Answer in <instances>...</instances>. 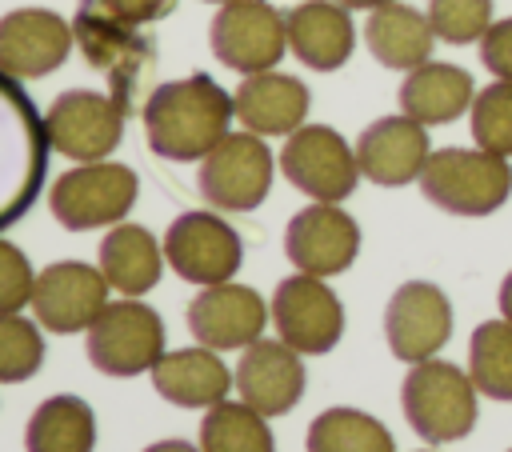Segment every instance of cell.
<instances>
[{"label": "cell", "instance_id": "ac0fdd59", "mask_svg": "<svg viewBox=\"0 0 512 452\" xmlns=\"http://www.w3.org/2000/svg\"><path fill=\"white\" fill-rule=\"evenodd\" d=\"M268 312L260 292L248 284H204V292L188 304V328L196 336V344L228 352V348H248L252 340H260Z\"/></svg>", "mask_w": 512, "mask_h": 452}, {"label": "cell", "instance_id": "52a82bcc", "mask_svg": "<svg viewBox=\"0 0 512 452\" xmlns=\"http://www.w3.org/2000/svg\"><path fill=\"white\" fill-rule=\"evenodd\" d=\"M84 352L96 372L104 376H140L152 372L164 356V320L148 304L124 296L116 304H104V312L92 320Z\"/></svg>", "mask_w": 512, "mask_h": 452}, {"label": "cell", "instance_id": "4316f807", "mask_svg": "<svg viewBox=\"0 0 512 452\" xmlns=\"http://www.w3.org/2000/svg\"><path fill=\"white\" fill-rule=\"evenodd\" d=\"M24 448L28 452H92L96 412L72 392L48 396L24 428Z\"/></svg>", "mask_w": 512, "mask_h": 452}, {"label": "cell", "instance_id": "6da1fadb", "mask_svg": "<svg viewBox=\"0 0 512 452\" xmlns=\"http://www.w3.org/2000/svg\"><path fill=\"white\" fill-rule=\"evenodd\" d=\"M140 116H144L148 148L160 160L188 164V160H204L228 136L236 108L232 96L208 72H192L184 80L156 84Z\"/></svg>", "mask_w": 512, "mask_h": 452}, {"label": "cell", "instance_id": "7c38bea8", "mask_svg": "<svg viewBox=\"0 0 512 452\" xmlns=\"http://www.w3.org/2000/svg\"><path fill=\"white\" fill-rule=\"evenodd\" d=\"M272 320L284 344L300 356H324L344 336V304L324 284V276L296 272L276 284L272 292Z\"/></svg>", "mask_w": 512, "mask_h": 452}, {"label": "cell", "instance_id": "8d00e7d4", "mask_svg": "<svg viewBox=\"0 0 512 452\" xmlns=\"http://www.w3.org/2000/svg\"><path fill=\"white\" fill-rule=\"evenodd\" d=\"M144 452H200V448H192L188 440H160V444H152Z\"/></svg>", "mask_w": 512, "mask_h": 452}, {"label": "cell", "instance_id": "7a4b0ae2", "mask_svg": "<svg viewBox=\"0 0 512 452\" xmlns=\"http://www.w3.org/2000/svg\"><path fill=\"white\" fill-rule=\"evenodd\" d=\"M48 132L32 96L0 72V232L16 224L40 196L48 172Z\"/></svg>", "mask_w": 512, "mask_h": 452}, {"label": "cell", "instance_id": "8992f818", "mask_svg": "<svg viewBox=\"0 0 512 452\" xmlns=\"http://www.w3.org/2000/svg\"><path fill=\"white\" fill-rule=\"evenodd\" d=\"M136 192H140V180L128 164L92 160V164L68 168L52 184L48 208L68 232H88V228L120 224L136 204Z\"/></svg>", "mask_w": 512, "mask_h": 452}, {"label": "cell", "instance_id": "5bb4252c", "mask_svg": "<svg viewBox=\"0 0 512 452\" xmlns=\"http://www.w3.org/2000/svg\"><path fill=\"white\" fill-rule=\"evenodd\" d=\"M108 276L96 272L84 260H56L36 276V292H32V312L36 324L48 332H88L92 320L104 312L108 304Z\"/></svg>", "mask_w": 512, "mask_h": 452}, {"label": "cell", "instance_id": "f546056e", "mask_svg": "<svg viewBox=\"0 0 512 452\" xmlns=\"http://www.w3.org/2000/svg\"><path fill=\"white\" fill-rule=\"evenodd\" d=\"M200 452H276L272 428L252 404H212L200 424Z\"/></svg>", "mask_w": 512, "mask_h": 452}, {"label": "cell", "instance_id": "d6a6232c", "mask_svg": "<svg viewBox=\"0 0 512 452\" xmlns=\"http://www.w3.org/2000/svg\"><path fill=\"white\" fill-rule=\"evenodd\" d=\"M428 24L444 44H480L492 24V0H428Z\"/></svg>", "mask_w": 512, "mask_h": 452}, {"label": "cell", "instance_id": "d590c367", "mask_svg": "<svg viewBox=\"0 0 512 452\" xmlns=\"http://www.w3.org/2000/svg\"><path fill=\"white\" fill-rule=\"evenodd\" d=\"M124 20H132V24H148V20H156L164 8H168V0H108Z\"/></svg>", "mask_w": 512, "mask_h": 452}, {"label": "cell", "instance_id": "e575fe53", "mask_svg": "<svg viewBox=\"0 0 512 452\" xmlns=\"http://www.w3.org/2000/svg\"><path fill=\"white\" fill-rule=\"evenodd\" d=\"M480 64L496 80H512V16L488 24V32L480 36Z\"/></svg>", "mask_w": 512, "mask_h": 452}, {"label": "cell", "instance_id": "cb8c5ba5", "mask_svg": "<svg viewBox=\"0 0 512 452\" xmlns=\"http://www.w3.org/2000/svg\"><path fill=\"white\" fill-rule=\"evenodd\" d=\"M472 100H476L472 76L460 64H444V60L416 64L400 84V112L420 120L424 128L460 120L472 108Z\"/></svg>", "mask_w": 512, "mask_h": 452}, {"label": "cell", "instance_id": "9c48e42d", "mask_svg": "<svg viewBox=\"0 0 512 452\" xmlns=\"http://www.w3.org/2000/svg\"><path fill=\"white\" fill-rule=\"evenodd\" d=\"M280 172L304 196L324 204H340L360 180L356 148L328 124H300L280 148Z\"/></svg>", "mask_w": 512, "mask_h": 452}, {"label": "cell", "instance_id": "4dcf8cb0", "mask_svg": "<svg viewBox=\"0 0 512 452\" xmlns=\"http://www.w3.org/2000/svg\"><path fill=\"white\" fill-rule=\"evenodd\" d=\"M472 140L484 152L512 156V80H492L472 100Z\"/></svg>", "mask_w": 512, "mask_h": 452}, {"label": "cell", "instance_id": "2e32d148", "mask_svg": "<svg viewBox=\"0 0 512 452\" xmlns=\"http://www.w3.org/2000/svg\"><path fill=\"white\" fill-rule=\"evenodd\" d=\"M284 252L308 276H336V272L352 268V260L360 252V224L340 204L316 200L288 220Z\"/></svg>", "mask_w": 512, "mask_h": 452}, {"label": "cell", "instance_id": "44dd1931", "mask_svg": "<svg viewBox=\"0 0 512 452\" xmlns=\"http://www.w3.org/2000/svg\"><path fill=\"white\" fill-rule=\"evenodd\" d=\"M308 88L288 72H252L232 92L236 120L256 136H292L308 116Z\"/></svg>", "mask_w": 512, "mask_h": 452}, {"label": "cell", "instance_id": "484cf974", "mask_svg": "<svg viewBox=\"0 0 512 452\" xmlns=\"http://www.w3.org/2000/svg\"><path fill=\"white\" fill-rule=\"evenodd\" d=\"M100 272L124 296H144L160 284L164 248L144 224H116L100 244Z\"/></svg>", "mask_w": 512, "mask_h": 452}, {"label": "cell", "instance_id": "f1b7e54d", "mask_svg": "<svg viewBox=\"0 0 512 452\" xmlns=\"http://www.w3.org/2000/svg\"><path fill=\"white\" fill-rule=\"evenodd\" d=\"M468 376L480 396L512 400V320H484L468 340Z\"/></svg>", "mask_w": 512, "mask_h": 452}, {"label": "cell", "instance_id": "d6986e66", "mask_svg": "<svg viewBox=\"0 0 512 452\" xmlns=\"http://www.w3.org/2000/svg\"><path fill=\"white\" fill-rule=\"evenodd\" d=\"M432 148H428V128L412 116H380L372 120L360 140H356V164L360 176H368L380 188H400L420 180L424 164H428Z\"/></svg>", "mask_w": 512, "mask_h": 452}, {"label": "cell", "instance_id": "3957f363", "mask_svg": "<svg viewBox=\"0 0 512 452\" xmlns=\"http://www.w3.org/2000/svg\"><path fill=\"white\" fill-rule=\"evenodd\" d=\"M72 32H76L84 60L108 76L112 96L132 116L148 88V76L156 64V44L140 32V24L124 20L108 0H80L76 16H72Z\"/></svg>", "mask_w": 512, "mask_h": 452}, {"label": "cell", "instance_id": "ffe728a7", "mask_svg": "<svg viewBox=\"0 0 512 452\" xmlns=\"http://www.w3.org/2000/svg\"><path fill=\"white\" fill-rule=\"evenodd\" d=\"M240 400L260 416H284L304 396V364L300 352L284 340H252L236 364Z\"/></svg>", "mask_w": 512, "mask_h": 452}, {"label": "cell", "instance_id": "74e56055", "mask_svg": "<svg viewBox=\"0 0 512 452\" xmlns=\"http://www.w3.org/2000/svg\"><path fill=\"white\" fill-rule=\"evenodd\" d=\"M500 316L512 320V272H508L504 284H500Z\"/></svg>", "mask_w": 512, "mask_h": 452}, {"label": "cell", "instance_id": "ba28073f", "mask_svg": "<svg viewBox=\"0 0 512 452\" xmlns=\"http://www.w3.org/2000/svg\"><path fill=\"white\" fill-rule=\"evenodd\" d=\"M124 104L108 92H92V88H72L60 92L52 100V108L44 112V132L48 144L80 164L92 160H108V152H116L120 136H124Z\"/></svg>", "mask_w": 512, "mask_h": 452}, {"label": "cell", "instance_id": "ab89813d", "mask_svg": "<svg viewBox=\"0 0 512 452\" xmlns=\"http://www.w3.org/2000/svg\"><path fill=\"white\" fill-rule=\"evenodd\" d=\"M212 4H228V0H212Z\"/></svg>", "mask_w": 512, "mask_h": 452}, {"label": "cell", "instance_id": "8fae6325", "mask_svg": "<svg viewBox=\"0 0 512 452\" xmlns=\"http://www.w3.org/2000/svg\"><path fill=\"white\" fill-rule=\"evenodd\" d=\"M208 40L220 64L252 76L280 64L288 48V20L268 0H228L212 16Z\"/></svg>", "mask_w": 512, "mask_h": 452}, {"label": "cell", "instance_id": "1f68e13d", "mask_svg": "<svg viewBox=\"0 0 512 452\" xmlns=\"http://www.w3.org/2000/svg\"><path fill=\"white\" fill-rule=\"evenodd\" d=\"M44 364V336L20 312H0V384H20Z\"/></svg>", "mask_w": 512, "mask_h": 452}, {"label": "cell", "instance_id": "277c9868", "mask_svg": "<svg viewBox=\"0 0 512 452\" xmlns=\"http://www.w3.org/2000/svg\"><path fill=\"white\" fill-rule=\"evenodd\" d=\"M420 192L440 212L492 216L512 196V164L484 148H436L420 172Z\"/></svg>", "mask_w": 512, "mask_h": 452}, {"label": "cell", "instance_id": "4fadbf2b", "mask_svg": "<svg viewBox=\"0 0 512 452\" xmlns=\"http://www.w3.org/2000/svg\"><path fill=\"white\" fill-rule=\"evenodd\" d=\"M164 260L188 284H224L244 260V244L232 224L212 212H180L164 232Z\"/></svg>", "mask_w": 512, "mask_h": 452}, {"label": "cell", "instance_id": "d4e9b609", "mask_svg": "<svg viewBox=\"0 0 512 452\" xmlns=\"http://www.w3.org/2000/svg\"><path fill=\"white\" fill-rule=\"evenodd\" d=\"M364 40H368V52L384 64V68H400V72H412L416 64L432 60V24H428V12H416L412 4H380L368 12V24H364Z\"/></svg>", "mask_w": 512, "mask_h": 452}, {"label": "cell", "instance_id": "836d02e7", "mask_svg": "<svg viewBox=\"0 0 512 452\" xmlns=\"http://www.w3.org/2000/svg\"><path fill=\"white\" fill-rule=\"evenodd\" d=\"M32 292H36V276L28 256L16 244L0 240V312H20L24 304H32Z\"/></svg>", "mask_w": 512, "mask_h": 452}, {"label": "cell", "instance_id": "603a6c76", "mask_svg": "<svg viewBox=\"0 0 512 452\" xmlns=\"http://www.w3.org/2000/svg\"><path fill=\"white\" fill-rule=\"evenodd\" d=\"M156 392L176 408H212L228 400V388L236 384V372L216 356V348H176L164 352L152 368Z\"/></svg>", "mask_w": 512, "mask_h": 452}, {"label": "cell", "instance_id": "83f0119b", "mask_svg": "<svg viewBox=\"0 0 512 452\" xmlns=\"http://www.w3.org/2000/svg\"><path fill=\"white\" fill-rule=\"evenodd\" d=\"M308 452H396V440L360 408H328L308 424Z\"/></svg>", "mask_w": 512, "mask_h": 452}, {"label": "cell", "instance_id": "60d3db41", "mask_svg": "<svg viewBox=\"0 0 512 452\" xmlns=\"http://www.w3.org/2000/svg\"><path fill=\"white\" fill-rule=\"evenodd\" d=\"M428 452H432V448H428Z\"/></svg>", "mask_w": 512, "mask_h": 452}, {"label": "cell", "instance_id": "9a60e30c", "mask_svg": "<svg viewBox=\"0 0 512 452\" xmlns=\"http://www.w3.org/2000/svg\"><path fill=\"white\" fill-rule=\"evenodd\" d=\"M384 336L396 360H432L452 336V304L432 280H408L384 308Z\"/></svg>", "mask_w": 512, "mask_h": 452}, {"label": "cell", "instance_id": "5b68a950", "mask_svg": "<svg viewBox=\"0 0 512 452\" xmlns=\"http://www.w3.org/2000/svg\"><path fill=\"white\" fill-rule=\"evenodd\" d=\"M400 408L412 432L428 444L464 440L476 428V384L448 360H420L400 384Z\"/></svg>", "mask_w": 512, "mask_h": 452}, {"label": "cell", "instance_id": "7402d4cb", "mask_svg": "<svg viewBox=\"0 0 512 452\" xmlns=\"http://www.w3.org/2000/svg\"><path fill=\"white\" fill-rule=\"evenodd\" d=\"M284 20H288V48L300 64L316 72H336L340 64H348L356 48V28L340 0H304Z\"/></svg>", "mask_w": 512, "mask_h": 452}, {"label": "cell", "instance_id": "b9f144b4", "mask_svg": "<svg viewBox=\"0 0 512 452\" xmlns=\"http://www.w3.org/2000/svg\"><path fill=\"white\" fill-rule=\"evenodd\" d=\"M508 452H512V448H508Z\"/></svg>", "mask_w": 512, "mask_h": 452}, {"label": "cell", "instance_id": "f35d334b", "mask_svg": "<svg viewBox=\"0 0 512 452\" xmlns=\"http://www.w3.org/2000/svg\"><path fill=\"white\" fill-rule=\"evenodd\" d=\"M340 4H344V8H368V12H372V8H380V4H392V0H340Z\"/></svg>", "mask_w": 512, "mask_h": 452}, {"label": "cell", "instance_id": "e0dca14e", "mask_svg": "<svg viewBox=\"0 0 512 452\" xmlns=\"http://www.w3.org/2000/svg\"><path fill=\"white\" fill-rule=\"evenodd\" d=\"M72 20L48 8H16L0 16V72L12 80H36L56 72L72 52Z\"/></svg>", "mask_w": 512, "mask_h": 452}, {"label": "cell", "instance_id": "30bf717a", "mask_svg": "<svg viewBox=\"0 0 512 452\" xmlns=\"http://www.w3.org/2000/svg\"><path fill=\"white\" fill-rule=\"evenodd\" d=\"M272 188V152L256 132H228L200 164V196L224 212H252Z\"/></svg>", "mask_w": 512, "mask_h": 452}]
</instances>
